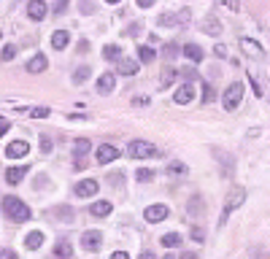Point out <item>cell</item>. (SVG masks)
<instances>
[{
	"mask_svg": "<svg viewBox=\"0 0 270 259\" xmlns=\"http://www.w3.org/2000/svg\"><path fill=\"white\" fill-rule=\"evenodd\" d=\"M3 214L8 219H14V222H27L30 219V208H27L25 203H22L19 197H14V194H8V197H3Z\"/></svg>",
	"mask_w": 270,
	"mask_h": 259,
	"instance_id": "6da1fadb",
	"label": "cell"
},
{
	"mask_svg": "<svg viewBox=\"0 0 270 259\" xmlns=\"http://www.w3.org/2000/svg\"><path fill=\"white\" fill-rule=\"evenodd\" d=\"M240 100H243V84H230L225 89V95H222V106H225V111H235V108L240 106Z\"/></svg>",
	"mask_w": 270,
	"mask_h": 259,
	"instance_id": "7a4b0ae2",
	"label": "cell"
},
{
	"mask_svg": "<svg viewBox=\"0 0 270 259\" xmlns=\"http://www.w3.org/2000/svg\"><path fill=\"white\" fill-rule=\"evenodd\" d=\"M127 154L133 159H149V157H159V151H157V146H152V143H146V141H133L127 146Z\"/></svg>",
	"mask_w": 270,
	"mask_h": 259,
	"instance_id": "3957f363",
	"label": "cell"
},
{
	"mask_svg": "<svg viewBox=\"0 0 270 259\" xmlns=\"http://www.w3.org/2000/svg\"><path fill=\"white\" fill-rule=\"evenodd\" d=\"M243 200H246V192H243V189H232V192H230V197H227V203H225V211H222L219 224H225V222H227V216L232 214V211L238 208V205L243 203Z\"/></svg>",
	"mask_w": 270,
	"mask_h": 259,
	"instance_id": "277c9868",
	"label": "cell"
},
{
	"mask_svg": "<svg viewBox=\"0 0 270 259\" xmlns=\"http://www.w3.org/2000/svg\"><path fill=\"white\" fill-rule=\"evenodd\" d=\"M119 148L116 146H111V143H100L97 146V151H95V157H97V162L100 165H108V162H114V159H119Z\"/></svg>",
	"mask_w": 270,
	"mask_h": 259,
	"instance_id": "5b68a950",
	"label": "cell"
},
{
	"mask_svg": "<svg viewBox=\"0 0 270 259\" xmlns=\"http://www.w3.org/2000/svg\"><path fill=\"white\" fill-rule=\"evenodd\" d=\"M30 154V143L27 141H11L8 146H5V157L8 159H22Z\"/></svg>",
	"mask_w": 270,
	"mask_h": 259,
	"instance_id": "8992f818",
	"label": "cell"
},
{
	"mask_svg": "<svg viewBox=\"0 0 270 259\" xmlns=\"http://www.w3.org/2000/svg\"><path fill=\"white\" fill-rule=\"evenodd\" d=\"M100 246H103V232H97V229H87V232L81 235V249L97 251Z\"/></svg>",
	"mask_w": 270,
	"mask_h": 259,
	"instance_id": "52a82bcc",
	"label": "cell"
},
{
	"mask_svg": "<svg viewBox=\"0 0 270 259\" xmlns=\"http://www.w3.org/2000/svg\"><path fill=\"white\" fill-rule=\"evenodd\" d=\"M46 14H49V5H46V0H30V3H27V16H30L33 22H41Z\"/></svg>",
	"mask_w": 270,
	"mask_h": 259,
	"instance_id": "ba28073f",
	"label": "cell"
},
{
	"mask_svg": "<svg viewBox=\"0 0 270 259\" xmlns=\"http://www.w3.org/2000/svg\"><path fill=\"white\" fill-rule=\"evenodd\" d=\"M146 222H152V224H157V222H162L165 216H170V211H168V205H162V203H157V205H149L146 208Z\"/></svg>",
	"mask_w": 270,
	"mask_h": 259,
	"instance_id": "9c48e42d",
	"label": "cell"
},
{
	"mask_svg": "<svg viewBox=\"0 0 270 259\" xmlns=\"http://www.w3.org/2000/svg\"><path fill=\"white\" fill-rule=\"evenodd\" d=\"M97 189H100V184H97L95 178H84V181L76 184V194H78V197H92V194H97Z\"/></svg>",
	"mask_w": 270,
	"mask_h": 259,
	"instance_id": "30bf717a",
	"label": "cell"
},
{
	"mask_svg": "<svg viewBox=\"0 0 270 259\" xmlns=\"http://www.w3.org/2000/svg\"><path fill=\"white\" fill-rule=\"evenodd\" d=\"M173 100L179 103V106H187V103H192V100H194V86H192V84H181L179 89H176Z\"/></svg>",
	"mask_w": 270,
	"mask_h": 259,
	"instance_id": "8fae6325",
	"label": "cell"
},
{
	"mask_svg": "<svg viewBox=\"0 0 270 259\" xmlns=\"http://www.w3.org/2000/svg\"><path fill=\"white\" fill-rule=\"evenodd\" d=\"M89 146L92 143L87 141V138H78V141L73 143V159H76V165H84V157L89 154Z\"/></svg>",
	"mask_w": 270,
	"mask_h": 259,
	"instance_id": "7c38bea8",
	"label": "cell"
},
{
	"mask_svg": "<svg viewBox=\"0 0 270 259\" xmlns=\"http://www.w3.org/2000/svg\"><path fill=\"white\" fill-rule=\"evenodd\" d=\"M114 84H116V76H114V73H103V76L97 78V95H111Z\"/></svg>",
	"mask_w": 270,
	"mask_h": 259,
	"instance_id": "4fadbf2b",
	"label": "cell"
},
{
	"mask_svg": "<svg viewBox=\"0 0 270 259\" xmlns=\"http://www.w3.org/2000/svg\"><path fill=\"white\" fill-rule=\"evenodd\" d=\"M114 211V205L108 203V200H97V203H92L89 205V214L95 216V219H103V216H108Z\"/></svg>",
	"mask_w": 270,
	"mask_h": 259,
	"instance_id": "5bb4252c",
	"label": "cell"
},
{
	"mask_svg": "<svg viewBox=\"0 0 270 259\" xmlns=\"http://www.w3.org/2000/svg\"><path fill=\"white\" fill-rule=\"evenodd\" d=\"M46 68H49L46 54H36V57H30V62H27V73H43Z\"/></svg>",
	"mask_w": 270,
	"mask_h": 259,
	"instance_id": "9a60e30c",
	"label": "cell"
},
{
	"mask_svg": "<svg viewBox=\"0 0 270 259\" xmlns=\"http://www.w3.org/2000/svg\"><path fill=\"white\" fill-rule=\"evenodd\" d=\"M181 51H184V57H187V60H192V62H194V65H197V62H203V57H205V54H203V49H200L197 43H187Z\"/></svg>",
	"mask_w": 270,
	"mask_h": 259,
	"instance_id": "2e32d148",
	"label": "cell"
},
{
	"mask_svg": "<svg viewBox=\"0 0 270 259\" xmlns=\"http://www.w3.org/2000/svg\"><path fill=\"white\" fill-rule=\"evenodd\" d=\"M25 246L30 251H36V249H41L43 246V232L41 229H33V232H27V238H25Z\"/></svg>",
	"mask_w": 270,
	"mask_h": 259,
	"instance_id": "e0dca14e",
	"label": "cell"
},
{
	"mask_svg": "<svg viewBox=\"0 0 270 259\" xmlns=\"http://www.w3.org/2000/svg\"><path fill=\"white\" fill-rule=\"evenodd\" d=\"M116 71L122 73V76H135V73H138V62L122 57V60H119V65H116Z\"/></svg>",
	"mask_w": 270,
	"mask_h": 259,
	"instance_id": "ac0fdd59",
	"label": "cell"
},
{
	"mask_svg": "<svg viewBox=\"0 0 270 259\" xmlns=\"http://www.w3.org/2000/svg\"><path fill=\"white\" fill-rule=\"evenodd\" d=\"M240 46H243V51H246L249 57H262V54H265V49H262L257 41H251V38H243V41H240Z\"/></svg>",
	"mask_w": 270,
	"mask_h": 259,
	"instance_id": "d6986e66",
	"label": "cell"
},
{
	"mask_svg": "<svg viewBox=\"0 0 270 259\" xmlns=\"http://www.w3.org/2000/svg\"><path fill=\"white\" fill-rule=\"evenodd\" d=\"M68 41H71V33H68V30H57L54 36H51V46H54L57 51H62V49H65Z\"/></svg>",
	"mask_w": 270,
	"mask_h": 259,
	"instance_id": "ffe728a7",
	"label": "cell"
},
{
	"mask_svg": "<svg viewBox=\"0 0 270 259\" xmlns=\"http://www.w3.org/2000/svg\"><path fill=\"white\" fill-rule=\"evenodd\" d=\"M25 173H27L25 165H19V168H8V170H5V181H8L11 186H14V184H19L22 178H25Z\"/></svg>",
	"mask_w": 270,
	"mask_h": 259,
	"instance_id": "44dd1931",
	"label": "cell"
},
{
	"mask_svg": "<svg viewBox=\"0 0 270 259\" xmlns=\"http://www.w3.org/2000/svg\"><path fill=\"white\" fill-rule=\"evenodd\" d=\"M71 254H73V246L68 243V240H60V243L54 246V257L57 259H71Z\"/></svg>",
	"mask_w": 270,
	"mask_h": 259,
	"instance_id": "7402d4cb",
	"label": "cell"
},
{
	"mask_svg": "<svg viewBox=\"0 0 270 259\" xmlns=\"http://www.w3.org/2000/svg\"><path fill=\"white\" fill-rule=\"evenodd\" d=\"M181 235L179 232H168V235H162V246H165V249H179V246H181Z\"/></svg>",
	"mask_w": 270,
	"mask_h": 259,
	"instance_id": "603a6c76",
	"label": "cell"
},
{
	"mask_svg": "<svg viewBox=\"0 0 270 259\" xmlns=\"http://www.w3.org/2000/svg\"><path fill=\"white\" fill-rule=\"evenodd\" d=\"M154 57H157V51L152 46H138V60L141 62H154Z\"/></svg>",
	"mask_w": 270,
	"mask_h": 259,
	"instance_id": "cb8c5ba5",
	"label": "cell"
},
{
	"mask_svg": "<svg viewBox=\"0 0 270 259\" xmlns=\"http://www.w3.org/2000/svg\"><path fill=\"white\" fill-rule=\"evenodd\" d=\"M103 57H106V60H119V57H122V46L119 43L106 46V49H103Z\"/></svg>",
	"mask_w": 270,
	"mask_h": 259,
	"instance_id": "d4e9b609",
	"label": "cell"
},
{
	"mask_svg": "<svg viewBox=\"0 0 270 259\" xmlns=\"http://www.w3.org/2000/svg\"><path fill=\"white\" fill-rule=\"evenodd\" d=\"M214 100H216L214 86H211V84H203V97H200V103H203V106H211Z\"/></svg>",
	"mask_w": 270,
	"mask_h": 259,
	"instance_id": "484cf974",
	"label": "cell"
},
{
	"mask_svg": "<svg viewBox=\"0 0 270 259\" xmlns=\"http://www.w3.org/2000/svg\"><path fill=\"white\" fill-rule=\"evenodd\" d=\"M87 78H89V65H81L73 71V84H84Z\"/></svg>",
	"mask_w": 270,
	"mask_h": 259,
	"instance_id": "4316f807",
	"label": "cell"
},
{
	"mask_svg": "<svg viewBox=\"0 0 270 259\" xmlns=\"http://www.w3.org/2000/svg\"><path fill=\"white\" fill-rule=\"evenodd\" d=\"M14 57H16V43H5L3 51H0V62H8V60H14Z\"/></svg>",
	"mask_w": 270,
	"mask_h": 259,
	"instance_id": "83f0119b",
	"label": "cell"
},
{
	"mask_svg": "<svg viewBox=\"0 0 270 259\" xmlns=\"http://www.w3.org/2000/svg\"><path fill=\"white\" fill-rule=\"evenodd\" d=\"M135 178L141 184H146V181H152L154 178V170H149V168H141V170H135Z\"/></svg>",
	"mask_w": 270,
	"mask_h": 259,
	"instance_id": "f1b7e54d",
	"label": "cell"
},
{
	"mask_svg": "<svg viewBox=\"0 0 270 259\" xmlns=\"http://www.w3.org/2000/svg\"><path fill=\"white\" fill-rule=\"evenodd\" d=\"M176 81V71L173 68H165V73H162V86H170Z\"/></svg>",
	"mask_w": 270,
	"mask_h": 259,
	"instance_id": "f546056e",
	"label": "cell"
},
{
	"mask_svg": "<svg viewBox=\"0 0 270 259\" xmlns=\"http://www.w3.org/2000/svg\"><path fill=\"white\" fill-rule=\"evenodd\" d=\"M49 108H46V106H38V108H33V111H30V116L33 119H46V116H49Z\"/></svg>",
	"mask_w": 270,
	"mask_h": 259,
	"instance_id": "4dcf8cb0",
	"label": "cell"
},
{
	"mask_svg": "<svg viewBox=\"0 0 270 259\" xmlns=\"http://www.w3.org/2000/svg\"><path fill=\"white\" fill-rule=\"evenodd\" d=\"M208 22H211V25H205L203 30H205V33H211V36H219V33H222V25H219L216 19H208Z\"/></svg>",
	"mask_w": 270,
	"mask_h": 259,
	"instance_id": "1f68e13d",
	"label": "cell"
},
{
	"mask_svg": "<svg viewBox=\"0 0 270 259\" xmlns=\"http://www.w3.org/2000/svg\"><path fill=\"white\" fill-rule=\"evenodd\" d=\"M192 240H197V243H203V240H205L203 227H192Z\"/></svg>",
	"mask_w": 270,
	"mask_h": 259,
	"instance_id": "d6a6232c",
	"label": "cell"
},
{
	"mask_svg": "<svg viewBox=\"0 0 270 259\" xmlns=\"http://www.w3.org/2000/svg\"><path fill=\"white\" fill-rule=\"evenodd\" d=\"M219 5H225V8H230V11H238L240 8L238 0H219Z\"/></svg>",
	"mask_w": 270,
	"mask_h": 259,
	"instance_id": "836d02e7",
	"label": "cell"
},
{
	"mask_svg": "<svg viewBox=\"0 0 270 259\" xmlns=\"http://www.w3.org/2000/svg\"><path fill=\"white\" fill-rule=\"evenodd\" d=\"M65 8H68V0H57V3H54V14H57V16L65 14Z\"/></svg>",
	"mask_w": 270,
	"mask_h": 259,
	"instance_id": "e575fe53",
	"label": "cell"
},
{
	"mask_svg": "<svg viewBox=\"0 0 270 259\" xmlns=\"http://www.w3.org/2000/svg\"><path fill=\"white\" fill-rule=\"evenodd\" d=\"M41 148H43V154H49V151H51V141H49V135H41Z\"/></svg>",
	"mask_w": 270,
	"mask_h": 259,
	"instance_id": "d590c367",
	"label": "cell"
},
{
	"mask_svg": "<svg viewBox=\"0 0 270 259\" xmlns=\"http://www.w3.org/2000/svg\"><path fill=\"white\" fill-rule=\"evenodd\" d=\"M57 214H62V222H73V211L71 208H60Z\"/></svg>",
	"mask_w": 270,
	"mask_h": 259,
	"instance_id": "8d00e7d4",
	"label": "cell"
},
{
	"mask_svg": "<svg viewBox=\"0 0 270 259\" xmlns=\"http://www.w3.org/2000/svg\"><path fill=\"white\" fill-rule=\"evenodd\" d=\"M176 54H179V46H173V43H170V46H165V57H170V60H173Z\"/></svg>",
	"mask_w": 270,
	"mask_h": 259,
	"instance_id": "74e56055",
	"label": "cell"
},
{
	"mask_svg": "<svg viewBox=\"0 0 270 259\" xmlns=\"http://www.w3.org/2000/svg\"><path fill=\"white\" fill-rule=\"evenodd\" d=\"M0 259H19V257H16V251H11V249H3V251H0Z\"/></svg>",
	"mask_w": 270,
	"mask_h": 259,
	"instance_id": "f35d334b",
	"label": "cell"
},
{
	"mask_svg": "<svg viewBox=\"0 0 270 259\" xmlns=\"http://www.w3.org/2000/svg\"><path fill=\"white\" fill-rule=\"evenodd\" d=\"M184 170H187V168H184L181 162H173V165H170V173H176V176H181Z\"/></svg>",
	"mask_w": 270,
	"mask_h": 259,
	"instance_id": "ab89813d",
	"label": "cell"
},
{
	"mask_svg": "<svg viewBox=\"0 0 270 259\" xmlns=\"http://www.w3.org/2000/svg\"><path fill=\"white\" fill-rule=\"evenodd\" d=\"M95 8H97L95 3H81V14H92Z\"/></svg>",
	"mask_w": 270,
	"mask_h": 259,
	"instance_id": "60d3db41",
	"label": "cell"
},
{
	"mask_svg": "<svg viewBox=\"0 0 270 259\" xmlns=\"http://www.w3.org/2000/svg\"><path fill=\"white\" fill-rule=\"evenodd\" d=\"M216 57H227V49H225V46H222V43H216Z\"/></svg>",
	"mask_w": 270,
	"mask_h": 259,
	"instance_id": "b9f144b4",
	"label": "cell"
},
{
	"mask_svg": "<svg viewBox=\"0 0 270 259\" xmlns=\"http://www.w3.org/2000/svg\"><path fill=\"white\" fill-rule=\"evenodd\" d=\"M111 259H130V257H127V251H114Z\"/></svg>",
	"mask_w": 270,
	"mask_h": 259,
	"instance_id": "7bdbcfd3",
	"label": "cell"
},
{
	"mask_svg": "<svg viewBox=\"0 0 270 259\" xmlns=\"http://www.w3.org/2000/svg\"><path fill=\"white\" fill-rule=\"evenodd\" d=\"M8 130H11V124H8V122H0V138H3Z\"/></svg>",
	"mask_w": 270,
	"mask_h": 259,
	"instance_id": "ee69618b",
	"label": "cell"
},
{
	"mask_svg": "<svg viewBox=\"0 0 270 259\" xmlns=\"http://www.w3.org/2000/svg\"><path fill=\"white\" fill-rule=\"evenodd\" d=\"M138 5H141V8H152L154 0H138Z\"/></svg>",
	"mask_w": 270,
	"mask_h": 259,
	"instance_id": "f6af8a7d",
	"label": "cell"
},
{
	"mask_svg": "<svg viewBox=\"0 0 270 259\" xmlns=\"http://www.w3.org/2000/svg\"><path fill=\"white\" fill-rule=\"evenodd\" d=\"M138 259H157V257H154V254H149V251H143V254L138 257Z\"/></svg>",
	"mask_w": 270,
	"mask_h": 259,
	"instance_id": "bcb514c9",
	"label": "cell"
},
{
	"mask_svg": "<svg viewBox=\"0 0 270 259\" xmlns=\"http://www.w3.org/2000/svg\"><path fill=\"white\" fill-rule=\"evenodd\" d=\"M179 259H200V257H197V254H181Z\"/></svg>",
	"mask_w": 270,
	"mask_h": 259,
	"instance_id": "7dc6e473",
	"label": "cell"
},
{
	"mask_svg": "<svg viewBox=\"0 0 270 259\" xmlns=\"http://www.w3.org/2000/svg\"><path fill=\"white\" fill-rule=\"evenodd\" d=\"M108 5H116V3H122V0H106Z\"/></svg>",
	"mask_w": 270,
	"mask_h": 259,
	"instance_id": "c3c4849f",
	"label": "cell"
},
{
	"mask_svg": "<svg viewBox=\"0 0 270 259\" xmlns=\"http://www.w3.org/2000/svg\"><path fill=\"white\" fill-rule=\"evenodd\" d=\"M0 38H3V33H0Z\"/></svg>",
	"mask_w": 270,
	"mask_h": 259,
	"instance_id": "681fc988",
	"label": "cell"
}]
</instances>
